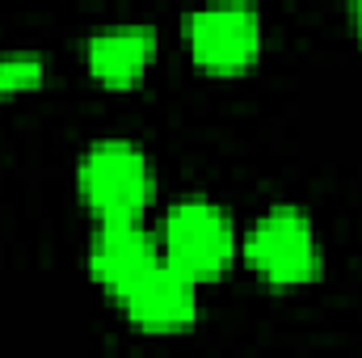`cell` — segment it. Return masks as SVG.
<instances>
[{
	"label": "cell",
	"mask_w": 362,
	"mask_h": 358,
	"mask_svg": "<svg viewBox=\"0 0 362 358\" xmlns=\"http://www.w3.org/2000/svg\"><path fill=\"white\" fill-rule=\"evenodd\" d=\"M152 51H156V30L144 25V21L101 25L85 42V59H89L93 76L105 81V85H131L148 68Z\"/></svg>",
	"instance_id": "52a82bcc"
},
{
	"label": "cell",
	"mask_w": 362,
	"mask_h": 358,
	"mask_svg": "<svg viewBox=\"0 0 362 358\" xmlns=\"http://www.w3.org/2000/svg\"><path fill=\"white\" fill-rule=\"evenodd\" d=\"M185 34H189V51L202 68L236 72L257 59L262 17L253 4H206V8L189 13Z\"/></svg>",
	"instance_id": "277c9868"
},
{
	"label": "cell",
	"mask_w": 362,
	"mask_h": 358,
	"mask_svg": "<svg viewBox=\"0 0 362 358\" xmlns=\"http://www.w3.org/2000/svg\"><path fill=\"white\" fill-rule=\"evenodd\" d=\"M76 181H81V198L101 224H127L139 219L152 198V161L135 139L110 135L85 148Z\"/></svg>",
	"instance_id": "6da1fadb"
},
{
	"label": "cell",
	"mask_w": 362,
	"mask_h": 358,
	"mask_svg": "<svg viewBox=\"0 0 362 358\" xmlns=\"http://www.w3.org/2000/svg\"><path fill=\"white\" fill-rule=\"evenodd\" d=\"M160 253L169 266L189 274L194 282L223 274L236 253V228L232 215L211 198H181L165 211L160 228Z\"/></svg>",
	"instance_id": "7a4b0ae2"
},
{
	"label": "cell",
	"mask_w": 362,
	"mask_h": 358,
	"mask_svg": "<svg viewBox=\"0 0 362 358\" xmlns=\"http://www.w3.org/2000/svg\"><path fill=\"white\" fill-rule=\"evenodd\" d=\"M118 304H122V312H127L139 329H148V333L185 329V325L198 316V282L160 258Z\"/></svg>",
	"instance_id": "8992f818"
},
{
	"label": "cell",
	"mask_w": 362,
	"mask_h": 358,
	"mask_svg": "<svg viewBox=\"0 0 362 358\" xmlns=\"http://www.w3.org/2000/svg\"><path fill=\"white\" fill-rule=\"evenodd\" d=\"M160 258H165V253H160V241H156L139 219L101 224L89 241V274L114 295V299H122Z\"/></svg>",
	"instance_id": "5b68a950"
},
{
	"label": "cell",
	"mask_w": 362,
	"mask_h": 358,
	"mask_svg": "<svg viewBox=\"0 0 362 358\" xmlns=\"http://www.w3.org/2000/svg\"><path fill=\"white\" fill-rule=\"evenodd\" d=\"M47 72V59L38 51H0V93H17L38 85Z\"/></svg>",
	"instance_id": "ba28073f"
},
{
	"label": "cell",
	"mask_w": 362,
	"mask_h": 358,
	"mask_svg": "<svg viewBox=\"0 0 362 358\" xmlns=\"http://www.w3.org/2000/svg\"><path fill=\"white\" fill-rule=\"evenodd\" d=\"M354 21H358V34H362V4L354 8Z\"/></svg>",
	"instance_id": "9c48e42d"
},
{
	"label": "cell",
	"mask_w": 362,
	"mask_h": 358,
	"mask_svg": "<svg viewBox=\"0 0 362 358\" xmlns=\"http://www.w3.org/2000/svg\"><path fill=\"white\" fill-rule=\"evenodd\" d=\"M245 258L266 282L278 287H295L316 278L320 270V245H316V228L312 219L291 207V202H274L270 211L257 215V224L245 236Z\"/></svg>",
	"instance_id": "3957f363"
}]
</instances>
